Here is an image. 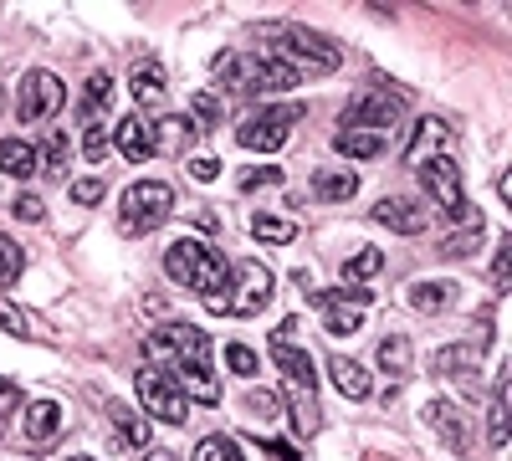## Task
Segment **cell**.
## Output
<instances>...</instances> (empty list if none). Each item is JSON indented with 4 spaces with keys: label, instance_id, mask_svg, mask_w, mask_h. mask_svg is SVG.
Segmentation results:
<instances>
[{
    "label": "cell",
    "instance_id": "cell-1",
    "mask_svg": "<svg viewBox=\"0 0 512 461\" xmlns=\"http://www.w3.org/2000/svg\"><path fill=\"white\" fill-rule=\"evenodd\" d=\"M149 354L164 359V364H175V385L185 390V400H205V405H216L221 400V380L210 374V333H200L195 323H164L149 333Z\"/></svg>",
    "mask_w": 512,
    "mask_h": 461
},
{
    "label": "cell",
    "instance_id": "cell-2",
    "mask_svg": "<svg viewBox=\"0 0 512 461\" xmlns=\"http://www.w3.org/2000/svg\"><path fill=\"white\" fill-rule=\"evenodd\" d=\"M216 82L226 93H241V98H256V93H287L303 82V67L287 62V57H272V52H221L210 62Z\"/></svg>",
    "mask_w": 512,
    "mask_h": 461
},
{
    "label": "cell",
    "instance_id": "cell-3",
    "mask_svg": "<svg viewBox=\"0 0 512 461\" xmlns=\"http://www.w3.org/2000/svg\"><path fill=\"white\" fill-rule=\"evenodd\" d=\"M272 292H277V277L267 272V262H241V267H231L226 287L205 298V313L251 318V313H262V308L272 303Z\"/></svg>",
    "mask_w": 512,
    "mask_h": 461
},
{
    "label": "cell",
    "instance_id": "cell-4",
    "mask_svg": "<svg viewBox=\"0 0 512 461\" xmlns=\"http://www.w3.org/2000/svg\"><path fill=\"white\" fill-rule=\"evenodd\" d=\"M164 272L175 277V282H185V287H195L200 298L221 292L226 277H231L226 257H221L216 246H205V241H175V246L164 251Z\"/></svg>",
    "mask_w": 512,
    "mask_h": 461
},
{
    "label": "cell",
    "instance_id": "cell-5",
    "mask_svg": "<svg viewBox=\"0 0 512 461\" xmlns=\"http://www.w3.org/2000/svg\"><path fill=\"white\" fill-rule=\"evenodd\" d=\"M415 175H420L425 195H431V200L441 205V211H446L451 221L482 226V221H477V211H472V200H466V190H461V170H456V159H451V154H436V159L415 164Z\"/></svg>",
    "mask_w": 512,
    "mask_h": 461
},
{
    "label": "cell",
    "instance_id": "cell-6",
    "mask_svg": "<svg viewBox=\"0 0 512 461\" xmlns=\"http://www.w3.org/2000/svg\"><path fill=\"white\" fill-rule=\"evenodd\" d=\"M169 216H175V185L169 180H139L123 190V231L128 236H139Z\"/></svg>",
    "mask_w": 512,
    "mask_h": 461
},
{
    "label": "cell",
    "instance_id": "cell-7",
    "mask_svg": "<svg viewBox=\"0 0 512 461\" xmlns=\"http://www.w3.org/2000/svg\"><path fill=\"white\" fill-rule=\"evenodd\" d=\"M256 36L262 41H277V52L292 62V57H308V62H318V67H338V47L328 36H318V31H308V26H297V21H267V26H256ZM272 52V57H277Z\"/></svg>",
    "mask_w": 512,
    "mask_h": 461
},
{
    "label": "cell",
    "instance_id": "cell-8",
    "mask_svg": "<svg viewBox=\"0 0 512 461\" xmlns=\"http://www.w3.org/2000/svg\"><path fill=\"white\" fill-rule=\"evenodd\" d=\"M139 400H144V410L154 415V421H164V426H185L190 421L185 390L175 385V374H164L159 364H144L139 369Z\"/></svg>",
    "mask_w": 512,
    "mask_h": 461
},
{
    "label": "cell",
    "instance_id": "cell-9",
    "mask_svg": "<svg viewBox=\"0 0 512 461\" xmlns=\"http://www.w3.org/2000/svg\"><path fill=\"white\" fill-rule=\"evenodd\" d=\"M297 118H303V108H297V103H277V108H262V113L241 118L236 139H241V149L272 154V149H282V144H287V134H292V123H297Z\"/></svg>",
    "mask_w": 512,
    "mask_h": 461
},
{
    "label": "cell",
    "instance_id": "cell-10",
    "mask_svg": "<svg viewBox=\"0 0 512 461\" xmlns=\"http://www.w3.org/2000/svg\"><path fill=\"white\" fill-rule=\"evenodd\" d=\"M400 123H405V103L395 93H379V88L354 98V108L344 113V129H364V134H379V139H390Z\"/></svg>",
    "mask_w": 512,
    "mask_h": 461
},
{
    "label": "cell",
    "instance_id": "cell-11",
    "mask_svg": "<svg viewBox=\"0 0 512 461\" xmlns=\"http://www.w3.org/2000/svg\"><path fill=\"white\" fill-rule=\"evenodd\" d=\"M292 333H297V323H292V318L272 328V359H277L282 380H287L297 395H313V390H318V364H313L303 349L292 344Z\"/></svg>",
    "mask_w": 512,
    "mask_h": 461
},
{
    "label": "cell",
    "instance_id": "cell-12",
    "mask_svg": "<svg viewBox=\"0 0 512 461\" xmlns=\"http://www.w3.org/2000/svg\"><path fill=\"white\" fill-rule=\"evenodd\" d=\"M62 103H67V88H62L57 72H26V77H21V98H16L21 123L52 118V113H62Z\"/></svg>",
    "mask_w": 512,
    "mask_h": 461
},
{
    "label": "cell",
    "instance_id": "cell-13",
    "mask_svg": "<svg viewBox=\"0 0 512 461\" xmlns=\"http://www.w3.org/2000/svg\"><path fill=\"white\" fill-rule=\"evenodd\" d=\"M425 426H431L456 456L472 446V426H466V410L456 400H431V405H425Z\"/></svg>",
    "mask_w": 512,
    "mask_h": 461
},
{
    "label": "cell",
    "instance_id": "cell-14",
    "mask_svg": "<svg viewBox=\"0 0 512 461\" xmlns=\"http://www.w3.org/2000/svg\"><path fill=\"white\" fill-rule=\"evenodd\" d=\"M482 359H487V333H472V339H461V344H446L441 354H436V374H477L482 369Z\"/></svg>",
    "mask_w": 512,
    "mask_h": 461
},
{
    "label": "cell",
    "instance_id": "cell-15",
    "mask_svg": "<svg viewBox=\"0 0 512 461\" xmlns=\"http://www.w3.org/2000/svg\"><path fill=\"white\" fill-rule=\"evenodd\" d=\"M62 426H67V410H62L57 400H31V405H26V441H31V446L57 441Z\"/></svg>",
    "mask_w": 512,
    "mask_h": 461
},
{
    "label": "cell",
    "instance_id": "cell-16",
    "mask_svg": "<svg viewBox=\"0 0 512 461\" xmlns=\"http://www.w3.org/2000/svg\"><path fill=\"white\" fill-rule=\"evenodd\" d=\"M113 144L123 149V159H134V164L154 159V129L144 123V113H128L118 129H113Z\"/></svg>",
    "mask_w": 512,
    "mask_h": 461
},
{
    "label": "cell",
    "instance_id": "cell-17",
    "mask_svg": "<svg viewBox=\"0 0 512 461\" xmlns=\"http://www.w3.org/2000/svg\"><path fill=\"white\" fill-rule=\"evenodd\" d=\"M374 221L390 226V231H400V236H420V231H425L420 205H415V200H400V195H384V200L374 205Z\"/></svg>",
    "mask_w": 512,
    "mask_h": 461
},
{
    "label": "cell",
    "instance_id": "cell-18",
    "mask_svg": "<svg viewBox=\"0 0 512 461\" xmlns=\"http://www.w3.org/2000/svg\"><path fill=\"white\" fill-rule=\"evenodd\" d=\"M456 282H441V277H425V282H410L405 287V303L415 308V313H446L451 303H456Z\"/></svg>",
    "mask_w": 512,
    "mask_h": 461
},
{
    "label": "cell",
    "instance_id": "cell-19",
    "mask_svg": "<svg viewBox=\"0 0 512 461\" xmlns=\"http://www.w3.org/2000/svg\"><path fill=\"white\" fill-rule=\"evenodd\" d=\"M446 149H451V129L441 118H425L415 129V139H410V149H405V164H425V159H436Z\"/></svg>",
    "mask_w": 512,
    "mask_h": 461
},
{
    "label": "cell",
    "instance_id": "cell-20",
    "mask_svg": "<svg viewBox=\"0 0 512 461\" xmlns=\"http://www.w3.org/2000/svg\"><path fill=\"white\" fill-rule=\"evenodd\" d=\"M328 380L338 385V395H349V400H369V369L359 359H328Z\"/></svg>",
    "mask_w": 512,
    "mask_h": 461
},
{
    "label": "cell",
    "instance_id": "cell-21",
    "mask_svg": "<svg viewBox=\"0 0 512 461\" xmlns=\"http://www.w3.org/2000/svg\"><path fill=\"white\" fill-rule=\"evenodd\" d=\"M149 129H154V154H159V149H164V154H180V149H190V139L200 134L190 118H175V113H164L159 123H149Z\"/></svg>",
    "mask_w": 512,
    "mask_h": 461
},
{
    "label": "cell",
    "instance_id": "cell-22",
    "mask_svg": "<svg viewBox=\"0 0 512 461\" xmlns=\"http://www.w3.org/2000/svg\"><path fill=\"white\" fill-rule=\"evenodd\" d=\"M67 159H72V134L67 129H47V134H41V154H36L41 175H67Z\"/></svg>",
    "mask_w": 512,
    "mask_h": 461
},
{
    "label": "cell",
    "instance_id": "cell-23",
    "mask_svg": "<svg viewBox=\"0 0 512 461\" xmlns=\"http://www.w3.org/2000/svg\"><path fill=\"white\" fill-rule=\"evenodd\" d=\"M128 88H134V98H139V108H164V67L159 62H139L134 67V77H128Z\"/></svg>",
    "mask_w": 512,
    "mask_h": 461
},
{
    "label": "cell",
    "instance_id": "cell-24",
    "mask_svg": "<svg viewBox=\"0 0 512 461\" xmlns=\"http://www.w3.org/2000/svg\"><path fill=\"white\" fill-rule=\"evenodd\" d=\"M379 374H395V380H405L410 374V364H415V349H410V339L405 333H390V339H379Z\"/></svg>",
    "mask_w": 512,
    "mask_h": 461
},
{
    "label": "cell",
    "instance_id": "cell-25",
    "mask_svg": "<svg viewBox=\"0 0 512 461\" xmlns=\"http://www.w3.org/2000/svg\"><path fill=\"white\" fill-rule=\"evenodd\" d=\"M251 236L267 241V246H287V241H297V221L292 216H272V211H256L251 216Z\"/></svg>",
    "mask_w": 512,
    "mask_h": 461
},
{
    "label": "cell",
    "instance_id": "cell-26",
    "mask_svg": "<svg viewBox=\"0 0 512 461\" xmlns=\"http://www.w3.org/2000/svg\"><path fill=\"white\" fill-rule=\"evenodd\" d=\"M384 144H390V139L364 134V129H338V139H333V149H338V154H349V159H379Z\"/></svg>",
    "mask_w": 512,
    "mask_h": 461
},
{
    "label": "cell",
    "instance_id": "cell-27",
    "mask_svg": "<svg viewBox=\"0 0 512 461\" xmlns=\"http://www.w3.org/2000/svg\"><path fill=\"white\" fill-rule=\"evenodd\" d=\"M313 195H323V200H354L359 195V175L354 170H318L313 175Z\"/></svg>",
    "mask_w": 512,
    "mask_h": 461
},
{
    "label": "cell",
    "instance_id": "cell-28",
    "mask_svg": "<svg viewBox=\"0 0 512 461\" xmlns=\"http://www.w3.org/2000/svg\"><path fill=\"white\" fill-rule=\"evenodd\" d=\"M0 170L16 175V180L36 175V149H31L26 139H0Z\"/></svg>",
    "mask_w": 512,
    "mask_h": 461
},
{
    "label": "cell",
    "instance_id": "cell-29",
    "mask_svg": "<svg viewBox=\"0 0 512 461\" xmlns=\"http://www.w3.org/2000/svg\"><path fill=\"white\" fill-rule=\"evenodd\" d=\"M108 415H113V426H118V436H123L128 446H149V421H144L139 410H128L123 400H113Z\"/></svg>",
    "mask_w": 512,
    "mask_h": 461
},
{
    "label": "cell",
    "instance_id": "cell-30",
    "mask_svg": "<svg viewBox=\"0 0 512 461\" xmlns=\"http://www.w3.org/2000/svg\"><path fill=\"white\" fill-rule=\"evenodd\" d=\"M108 103H113V77L108 72H93L88 88H82V118H98Z\"/></svg>",
    "mask_w": 512,
    "mask_h": 461
},
{
    "label": "cell",
    "instance_id": "cell-31",
    "mask_svg": "<svg viewBox=\"0 0 512 461\" xmlns=\"http://www.w3.org/2000/svg\"><path fill=\"white\" fill-rule=\"evenodd\" d=\"M379 267H384V257H379L374 246H364V251H354V257L344 262V282H349V287H359V282H374V277H379Z\"/></svg>",
    "mask_w": 512,
    "mask_h": 461
},
{
    "label": "cell",
    "instance_id": "cell-32",
    "mask_svg": "<svg viewBox=\"0 0 512 461\" xmlns=\"http://www.w3.org/2000/svg\"><path fill=\"white\" fill-rule=\"evenodd\" d=\"M0 328H6V333H16V339H41L36 318H31L26 308H16L11 298H0Z\"/></svg>",
    "mask_w": 512,
    "mask_h": 461
},
{
    "label": "cell",
    "instance_id": "cell-33",
    "mask_svg": "<svg viewBox=\"0 0 512 461\" xmlns=\"http://www.w3.org/2000/svg\"><path fill=\"white\" fill-rule=\"evenodd\" d=\"M195 461H246L241 446L231 436H200L195 441Z\"/></svg>",
    "mask_w": 512,
    "mask_h": 461
},
{
    "label": "cell",
    "instance_id": "cell-34",
    "mask_svg": "<svg viewBox=\"0 0 512 461\" xmlns=\"http://www.w3.org/2000/svg\"><path fill=\"white\" fill-rule=\"evenodd\" d=\"M287 415H292V431H297V436H318V426H323V421H318L313 395H297V405H292Z\"/></svg>",
    "mask_w": 512,
    "mask_h": 461
},
{
    "label": "cell",
    "instance_id": "cell-35",
    "mask_svg": "<svg viewBox=\"0 0 512 461\" xmlns=\"http://www.w3.org/2000/svg\"><path fill=\"white\" fill-rule=\"evenodd\" d=\"M477 241H482V226H466L461 236H446V241H441V251H436V257H446V262H451V257H472V251H477Z\"/></svg>",
    "mask_w": 512,
    "mask_h": 461
},
{
    "label": "cell",
    "instance_id": "cell-36",
    "mask_svg": "<svg viewBox=\"0 0 512 461\" xmlns=\"http://www.w3.org/2000/svg\"><path fill=\"white\" fill-rule=\"evenodd\" d=\"M82 154H88L93 164L108 154V129H103L98 118H82Z\"/></svg>",
    "mask_w": 512,
    "mask_h": 461
},
{
    "label": "cell",
    "instance_id": "cell-37",
    "mask_svg": "<svg viewBox=\"0 0 512 461\" xmlns=\"http://www.w3.org/2000/svg\"><path fill=\"white\" fill-rule=\"evenodd\" d=\"M21 267H26L21 246H16L11 236H0V287H6V282H16V277H21Z\"/></svg>",
    "mask_w": 512,
    "mask_h": 461
},
{
    "label": "cell",
    "instance_id": "cell-38",
    "mask_svg": "<svg viewBox=\"0 0 512 461\" xmlns=\"http://www.w3.org/2000/svg\"><path fill=\"white\" fill-rule=\"evenodd\" d=\"M487 426H492V446L502 451V446H507V380L497 385V400H492V415H487Z\"/></svg>",
    "mask_w": 512,
    "mask_h": 461
},
{
    "label": "cell",
    "instance_id": "cell-39",
    "mask_svg": "<svg viewBox=\"0 0 512 461\" xmlns=\"http://www.w3.org/2000/svg\"><path fill=\"white\" fill-rule=\"evenodd\" d=\"M103 190H108V185H103L98 175H88V180H72V185H67L72 205H98V200H103Z\"/></svg>",
    "mask_w": 512,
    "mask_h": 461
},
{
    "label": "cell",
    "instance_id": "cell-40",
    "mask_svg": "<svg viewBox=\"0 0 512 461\" xmlns=\"http://www.w3.org/2000/svg\"><path fill=\"white\" fill-rule=\"evenodd\" d=\"M282 180H287L282 170L262 164V170H246V175H241V195H251V190H267V185H282Z\"/></svg>",
    "mask_w": 512,
    "mask_h": 461
},
{
    "label": "cell",
    "instance_id": "cell-41",
    "mask_svg": "<svg viewBox=\"0 0 512 461\" xmlns=\"http://www.w3.org/2000/svg\"><path fill=\"white\" fill-rule=\"evenodd\" d=\"M226 364L241 374V380H251V374H256V364H262V359H256V349H246V344H231V349H226Z\"/></svg>",
    "mask_w": 512,
    "mask_h": 461
},
{
    "label": "cell",
    "instance_id": "cell-42",
    "mask_svg": "<svg viewBox=\"0 0 512 461\" xmlns=\"http://www.w3.org/2000/svg\"><path fill=\"white\" fill-rule=\"evenodd\" d=\"M190 113H195V123H205V129H216V123H221V103L210 98V93H195Z\"/></svg>",
    "mask_w": 512,
    "mask_h": 461
},
{
    "label": "cell",
    "instance_id": "cell-43",
    "mask_svg": "<svg viewBox=\"0 0 512 461\" xmlns=\"http://www.w3.org/2000/svg\"><path fill=\"white\" fill-rule=\"evenodd\" d=\"M221 175V159L216 154H200V159H190V180H200V185H210Z\"/></svg>",
    "mask_w": 512,
    "mask_h": 461
},
{
    "label": "cell",
    "instance_id": "cell-44",
    "mask_svg": "<svg viewBox=\"0 0 512 461\" xmlns=\"http://www.w3.org/2000/svg\"><path fill=\"white\" fill-rule=\"evenodd\" d=\"M246 405H251L256 415H267V421H272V415H282L277 395H267V390H251V395H246Z\"/></svg>",
    "mask_w": 512,
    "mask_h": 461
},
{
    "label": "cell",
    "instance_id": "cell-45",
    "mask_svg": "<svg viewBox=\"0 0 512 461\" xmlns=\"http://www.w3.org/2000/svg\"><path fill=\"white\" fill-rule=\"evenodd\" d=\"M16 216L21 221H41V216H47V205H41L36 195H16Z\"/></svg>",
    "mask_w": 512,
    "mask_h": 461
},
{
    "label": "cell",
    "instance_id": "cell-46",
    "mask_svg": "<svg viewBox=\"0 0 512 461\" xmlns=\"http://www.w3.org/2000/svg\"><path fill=\"white\" fill-rule=\"evenodd\" d=\"M16 405H21V390H16L11 380H0V421H6V415H11Z\"/></svg>",
    "mask_w": 512,
    "mask_h": 461
},
{
    "label": "cell",
    "instance_id": "cell-47",
    "mask_svg": "<svg viewBox=\"0 0 512 461\" xmlns=\"http://www.w3.org/2000/svg\"><path fill=\"white\" fill-rule=\"evenodd\" d=\"M507 267H512V257H507V241L497 246V287L507 292Z\"/></svg>",
    "mask_w": 512,
    "mask_h": 461
},
{
    "label": "cell",
    "instance_id": "cell-48",
    "mask_svg": "<svg viewBox=\"0 0 512 461\" xmlns=\"http://www.w3.org/2000/svg\"><path fill=\"white\" fill-rule=\"evenodd\" d=\"M144 461H180V456H175V451H149Z\"/></svg>",
    "mask_w": 512,
    "mask_h": 461
},
{
    "label": "cell",
    "instance_id": "cell-49",
    "mask_svg": "<svg viewBox=\"0 0 512 461\" xmlns=\"http://www.w3.org/2000/svg\"><path fill=\"white\" fill-rule=\"evenodd\" d=\"M72 461H98V456H72Z\"/></svg>",
    "mask_w": 512,
    "mask_h": 461
},
{
    "label": "cell",
    "instance_id": "cell-50",
    "mask_svg": "<svg viewBox=\"0 0 512 461\" xmlns=\"http://www.w3.org/2000/svg\"><path fill=\"white\" fill-rule=\"evenodd\" d=\"M0 441H6V421H0Z\"/></svg>",
    "mask_w": 512,
    "mask_h": 461
},
{
    "label": "cell",
    "instance_id": "cell-51",
    "mask_svg": "<svg viewBox=\"0 0 512 461\" xmlns=\"http://www.w3.org/2000/svg\"><path fill=\"white\" fill-rule=\"evenodd\" d=\"M0 108H6V93H0Z\"/></svg>",
    "mask_w": 512,
    "mask_h": 461
}]
</instances>
